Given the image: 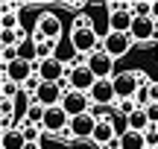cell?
I'll return each mask as SVG.
<instances>
[{"instance_id": "18", "label": "cell", "mask_w": 158, "mask_h": 149, "mask_svg": "<svg viewBox=\"0 0 158 149\" xmlns=\"http://www.w3.org/2000/svg\"><path fill=\"white\" fill-rule=\"evenodd\" d=\"M44 114H47L44 105L32 103V108H29V114H27V123H29V126H41V123H44Z\"/></svg>"}, {"instance_id": "13", "label": "cell", "mask_w": 158, "mask_h": 149, "mask_svg": "<svg viewBox=\"0 0 158 149\" xmlns=\"http://www.w3.org/2000/svg\"><path fill=\"white\" fill-rule=\"evenodd\" d=\"M132 23H135L132 9L111 12V15H108V32H132Z\"/></svg>"}, {"instance_id": "26", "label": "cell", "mask_w": 158, "mask_h": 149, "mask_svg": "<svg viewBox=\"0 0 158 149\" xmlns=\"http://www.w3.org/2000/svg\"><path fill=\"white\" fill-rule=\"evenodd\" d=\"M149 99H152V103H158V82H152V85H149Z\"/></svg>"}, {"instance_id": "24", "label": "cell", "mask_w": 158, "mask_h": 149, "mask_svg": "<svg viewBox=\"0 0 158 149\" xmlns=\"http://www.w3.org/2000/svg\"><path fill=\"white\" fill-rule=\"evenodd\" d=\"M0 56H3V58H0V62H3V67H6V64H12L15 58H21V56H18V47H3V53H0Z\"/></svg>"}, {"instance_id": "10", "label": "cell", "mask_w": 158, "mask_h": 149, "mask_svg": "<svg viewBox=\"0 0 158 149\" xmlns=\"http://www.w3.org/2000/svg\"><path fill=\"white\" fill-rule=\"evenodd\" d=\"M94 105H117V94H114V82L111 79H97L94 88L88 91Z\"/></svg>"}, {"instance_id": "15", "label": "cell", "mask_w": 158, "mask_h": 149, "mask_svg": "<svg viewBox=\"0 0 158 149\" xmlns=\"http://www.w3.org/2000/svg\"><path fill=\"white\" fill-rule=\"evenodd\" d=\"M120 149H147V135L143 132H120Z\"/></svg>"}, {"instance_id": "1", "label": "cell", "mask_w": 158, "mask_h": 149, "mask_svg": "<svg viewBox=\"0 0 158 149\" xmlns=\"http://www.w3.org/2000/svg\"><path fill=\"white\" fill-rule=\"evenodd\" d=\"M59 35H62V18L56 12H41L38 21H35L32 38L35 41H59Z\"/></svg>"}, {"instance_id": "2", "label": "cell", "mask_w": 158, "mask_h": 149, "mask_svg": "<svg viewBox=\"0 0 158 149\" xmlns=\"http://www.w3.org/2000/svg\"><path fill=\"white\" fill-rule=\"evenodd\" d=\"M70 47L76 50V56H85V58L94 56L97 50H102L94 26H88V29H70Z\"/></svg>"}, {"instance_id": "27", "label": "cell", "mask_w": 158, "mask_h": 149, "mask_svg": "<svg viewBox=\"0 0 158 149\" xmlns=\"http://www.w3.org/2000/svg\"><path fill=\"white\" fill-rule=\"evenodd\" d=\"M152 18H155V21H158V0H155V3H152Z\"/></svg>"}, {"instance_id": "16", "label": "cell", "mask_w": 158, "mask_h": 149, "mask_svg": "<svg viewBox=\"0 0 158 149\" xmlns=\"http://www.w3.org/2000/svg\"><path fill=\"white\" fill-rule=\"evenodd\" d=\"M12 29H21V18H18V12H12V6L6 3L3 12H0V32H12Z\"/></svg>"}, {"instance_id": "11", "label": "cell", "mask_w": 158, "mask_h": 149, "mask_svg": "<svg viewBox=\"0 0 158 149\" xmlns=\"http://www.w3.org/2000/svg\"><path fill=\"white\" fill-rule=\"evenodd\" d=\"M97 123H100V120H97L94 114L73 117V120H70V135H73V140H91V135H94Z\"/></svg>"}, {"instance_id": "21", "label": "cell", "mask_w": 158, "mask_h": 149, "mask_svg": "<svg viewBox=\"0 0 158 149\" xmlns=\"http://www.w3.org/2000/svg\"><path fill=\"white\" fill-rule=\"evenodd\" d=\"M35 44H38V62L56 58V41H35Z\"/></svg>"}, {"instance_id": "25", "label": "cell", "mask_w": 158, "mask_h": 149, "mask_svg": "<svg viewBox=\"0 0 158 149\" xmlns=\"http://www.w3.org/2000/svg\"><path fill=\"white\" fill-rule=\"evenodd\" d=\"M143 111H147L149 123H152V126H158V103H149V105H147V108H143Z\"/></svg>"}, {"instance_id": "6", "label": "cell", "mask_w": 158, "mask_h": 149, "mask_svg": "<svg viewBox=\"0 0 158 149\" xmlns=\"http://www.w3.org/2000/svg\"><path fill=\"white\" fill-rule=\"evenodd\" d=\"M62 108L68 111V117L73 120V117H82V114H91V108H94V103H91L88 94H79V91H68L62 99Z\"/></svg>"}, {"instance_id": "3", "label": "cell", "mask_w": 158, "mask_h": 149, "mask_svg": "<svg viewBox=\"0 0 158 149\" xmlns=\"http://www.w3.org/2000/svg\"><path fill=\"white\" fill-rule=\"evenodd\" d=\"M70 73V67L62 58H44V62H35V76L41 82H59L64 85V76Z\"/></svg>"}, {"instance_id": "22", "label": "cell", "mask_w": 158, "mask_h": 149, "mask_svg": "<svg viewBox=\"0 0 158 149\" xmlns=\"http://www.w3.org/2000/svg\"><path fill=\"white\" fill-rule=\"evenodd\" d=\"M132 15H135V18H152V3L135 0V3H132Z\"/></svg>"}, {"instance_id": "5", "label": "cell", "mask_w": 158, "mask_h": 149, "mask_svg": "<svg viewBox=\"0 0 158 149\" xmlns=\"http://www.w3.org/2000/svg\"><path fill=\"white\" fill-rule=\"evenodd\" d=\"M85 64H88V70L97 76V79H114V58L108 56L106 50H97L94 56H88L85 58Z\"/></svg>"}, {"instance_id": "12", "label": "cell", "mask_w": 158, "mask_h": 149, "mask_svg": "<svg viewBox=\"0 0 158 149\" xmlns=\"http://www.w3.org/2000/svg\"><path fill=\"white\" fill-rule=\"evenodd\" d=\"M117 138H120V132L111 126V120H100V123H97V129H94V135H91V143H97V146L108 149Z\"/></svg>"}, {"instance_id": "29", "label": "cell", "mask_w": 158, "mask_h": 149, "mask_svg": "<svg viewBox=\"0 0 158 149\" xmlns=\"http://www.w3.org/2000/svg\"><path fill=\"white\" fill-rule=\"evenodd\" d=\"M147 149H149V146H147Z\"/></svg>"}, {"instance_id": "28", "label": "cell", "mask_w": 158, "mask_h": 149, "mask_svg": "<svg viewBox=\"0 0 158 149\" xmlns=\"http://www.w3.org/2000/svg\"><path fill=\"white\" fill-rule=\"evenodd\" d=\"M27 149H41V143H27Z\"/></svg>"}, {"instance_id": "9", "label": "cell", "mask_w": 158, "mask_h": 149, "mask_svg": "<svg viewBox=\"0 0 158 149\" xmlns=\"http://www.w3.org/2000/svg\"><path fill=\"white\" fill-rule=\"evenodd\" d=\"M94 82H97V76L88 70V64H76V67H70V73H68V85H70V91L88 94L91 88H94Z\"/></svg>"}, {"instance_id": "23", "label": "cell", "mask_w": 158, "mask_h": 149, "mask_svg": "<svg viewBox=\"0 0 158 149\" xmlns=\"http://www.w3.org/2000/svg\"><path fill=\"white\" fill-rule=\"evenodd\" d=\"M117 111H120L123 117H132V114L138 111V105H135V99H117Z\"/></svg>"}, {"instance_id": "8", "label": "cell", "mask_w": 158, "mask_h": 149, "mask_svg": "<svg viewBox=\"0 0 158 149\" xmlns=\"http://www.w3.org/2000/svg\"><path fill=\"white\" fill-rule=\"evenodd\" d=\"M3 76H6V79H12L15 85H21V88H23V85H27V82L35 76V62L15 58L12 64H6V67H3Z\"/></svg>"}, {"instance_id": "19", "label": "cell", "mask_w": 158, "mask_h": 149, "mask_svg": "<svg viewBox=\"0 0 158 149\" xmlns=\"http://www.w3.org/2000/svg\"><path fill=\"white\" fill-rule=\"evenodd\" d=\"M21 132H23V138H27V143H41V135H44V129H41V126H29V123H23Z\"/></svg>"}, {"instance_id": "20", "label": "cell", "mask_w": 158, "mask_h": 149, "mask_svg": "<svg viewBox=\"0 0 158 149\" xmlns=\"http://www.w3.org/2000/svg\"><path fill=\"white\" fill-rule=\"evenodd\" d=\"M0 94H3V99H15L18 94H21V85H15L12 79H0Z\"/></svg>"}, {"instance_id": "17", "label": "cell", "mask_w": 158, "mask_h": 149, "mask_svg": "<svg viewBox=\"0 0 158 149\" xmlns=\"http://www.w3.org/2000/svg\"><path fill=\"white\" fill-rule=\"evenodd\" d=\"M149 126H152V123H149V117H147L143 108H138L132 117H126V129H129V132H147Z\"/></svg>"}, {"instance_id": "14", "label": "cell", "mask_w": 158, "mask_h": 149, "mask_svg": "<svg viewBox=\"0 0 158 149\" xmlns=\"http://www.w3.org/2000/svg\"><path fill=\"white\" fill-rule=\"evenodd\" d=\"M0 149H27V138H23L21 126H18V129H6V132H3Z\"/></svg>"}, {"instance_id": "4", "label": "cell", "mask_w": 158, "mask_h": 149, "mask_svg": "<svg viewBox=\"0 0 158 149\" xmlns=\"http://www.w3.org/2000/svg\"><path fill=\"white\" fill-rule=\"evenodd\" d=\"M132 47H135V38H132L129 32H108L106 38H102V50H106L114 62H117V58H123Z\"/></svg>"}, {"instance_id": "7", "label": "cell", "mask_w": 158, "mask_h": 149, "mask_svg": "<svg viewBox=\"0 0 158 149\" xmlns=\"http://www.w3.org/2000/svg\"><path fill=\"white\" fill-rule=\"evenodd\" d=\"M64 85H59V82H41L38 91H35V103H41L44 108H56V105H62L64 99Z\"/></svg>"}]
</instances>
